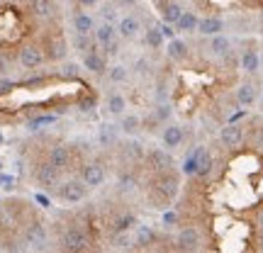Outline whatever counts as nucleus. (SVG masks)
Listing matches in <instances>:
<instances>
[{
  "instance_id": "obj_1",
  "label": "nucleus",
  "mask_w": 263,
  "mask_h": 253,
  "mask_svg": "<svg viewBox=\"0 0 263 253\" xmlns=\"http://www.w3.org/2000/svg\"><path fill=\"white\" fill-rule=\"evenodd\" d=\"M32 180L39 185L42 192H57V188L61 185V173L49 161H37L32 163Z\"/></svg>"
},
{
  "instance_id": "obj_2",
  "label": "nucleus",
  "mask_w": 263,
  "mask_h": 253,
  "mask_svg": "<svg viewBox=\"0 0 263 253\" xmlns=\"http://www.w3.org/2000/svg\"><path fill=\"white\" fill-rule=\"evenodd\" d=\"M180 170H176V166L173 168H166V170H159V173H151V178L146 185H151V188L161 190L163 195H168L171 200H176L180 192Z\"/></svg>"
},
{
  "instance_id": "obj_3",
  "label": "nucleus",
  "mask_w": 263,
  "mask_h": 253,
  "mask_svg": "<svg viewBox=\"0 0 263 253\" xmlns=\"http://www.w3.org/2000/svg\"><path fill=\"white\" fill-rule=\"evenodd\" d=\"M22 239H25V244H27L29 248H34V251H39V253L49 251V231L39 217L29 219L27 224L22 226Z\"/></svg>"
},
{
  "instance_id": "obj_4",
  "label": "nucleus",
  "mask_w": 263,
  "mask_h": 253,
  "mask_svg": "<svg viewBox=\"0 0 263 253\" xmlns=\"http://www.w3.org/2000/svg\"><path fill=\"white\" fill-rule=\"evenodd\" d=\"M15 61H17L25 71H34V68L47 64V54H44V49H42L39 42H29V44H22V47L17 49Z\"/></svg>"
},
{
  "instance_id": "obj_5",
  "label": "nucleus",
  "mask_w": 263,
  "mask_h": 253,
  "mask_svg": "<svg viewBox=\"0 0 263 253\" xmlns=\"http://www.w3.org/2000/svg\"><path fill=\"white\" fill-rule=\"evenodd\" d=\"M39 44H42L44 54H47V61H64L68 56V49H71V44L66 42V37L59 29L57 32H47Z\"/></svg>"
},
{
  "instance_id": "obj_6",
  "label": "nucleus",
  "mask_w": 263,
  "mask_h": 253,
  "mask_svg": "<svg viewBox=\"0 0 263 253\" xmlns=\"http://www.w3.org/2000/svg\"><path fill=\"white\" fill-rule=\"evenodd\" d=\"M57 197L64 205H78V202H83L85 197H88V188H85L83 180L73 176V178L64 180L57 188Z\"/></svg>"
},
{
  "instance_id": "obj_7",
  "label": "nucleus",
  "mask_w": 263,
  "mask_h": 253,
  "mask_svg": "<svg viewBox=\"0 0 263 253\" xmlns=\"http://www.w3.org/2000/svg\"><path fill=\"white\" fill-rule=\"evenodd\" d=\"M81 180L85 183L88 190H98L107 180V168H105V161L103 159H93V161H85L83 168H81Z\"/></svg>"
},
{
  "instance_id": "obj_8",
  "label": "nucleus",
  "mask_w": 263,
  "mask_h": 253,
  "mask_svg": "<svg viewBox=\"0 0 263 253\" xmlns=\"http://www.w3.org/2000/svg\"><path fill=\"white\" fill-rule=\"evenodd\" d=\"M117 153H120V161H122L124 166H144V159H146L144 144L132 139V137L117 144Z\"/></svg>"
},
{
  "instance_id": "obj_9",
  "label": "nucleus",
  "mask_w": 263,
  "mask_h": 253,
  "mask_svg": "<svg viewBox=\"0 0 263 253\" xmlns=\"http://www.w3.org/2000/svg\"><path fill=\"white\" fill-rule=\"evenodd\" d=\"M47 161L59 170V173H68L76 161V151L68 144H54L47 153Z\"/></svg>"
},
{
  "instance_id": "obj_10",
  "label": "nucleus",
  "mask_w": 263,
  "mask_h": 253,
  "mask_svg": "<svg viewBox=\"0 0 263 253\" xmlns=\"http://www.w3.org/2000/svg\"><path fill=\"white\" fill-rule=\"evenodd\" d=\"M144 166L151 170V173H159V170H166V168H173L176 161H173V153L168 149H146V159H144Z\"/></svg>"
},
{
  "instance_id": "obj_11",
  "label": "nucleus",
  "mask_w": 263,
  "mask_h": 253,
  "mask_svg": "<svg viewBox=\"0 0 263 253\" xmlns=\"http://www.w3.org/2000/svg\"><path fill=\"white\" fill-rule=\"evenodd\" d=\"M202 246V234L197 226H183L176 236V248L183 253H197Z\"/></svg>"
},
{
  "instance_id": "obj_12",
  "label": "nucleus",
  "mask_w": 263,
  "mask_h": 253,
  "mask_svg": "<svg viewBox=\"0 0 263 253\" xmlns=\"http://www.w3.org/2000/svg\"><path fill=\"white\" fill-rule=\"evenodd\" d=\"M246 139V127L241 122H227L224 127H222V131H219V141H222V146H227V149H239L241 144H244Z\"/></svg>"
},
{
  "instance_id": "obj_13",
  "label": "nucleus",
  "mask_w": 263,
  "mask_h": 253,
  "mask_svg": "<svg viewBox=\"0 0 263 253\" xmlns=\"http://www.w3.org/2000/svg\"><path fill=\"white\" fill-rule=\"evenodd\" d=\"M27 10L32 12L34 20H42V22H51L57 17V0H29Z\"/></svg>"
},
{
  "instance_id": "obj_14",
  "label": "nucleus",
  "mask_w": 263,
  "mask_h": 253,
  "mask_svg": "<svg viewBox=\"0 0 263 253\" xmlns=\"http://www.w3.org/2000/svg\"><path fill=\"white\" fill-rule=\"evenodd\" d=\"M161 141H163V146L168 151L180 149L183 141H185V129H183L180 124H166L163 131H161Z\"/></svg>"
},
{
  "instance_id": "obj_15",
  "label": "nucleus",
  "mask_w": 263,
  "mask_h": 253,
  "mask_svg": "<svg viewBox=\"0 0 263 253\" xmlns=\"http://www.w3.org/2000/svg\"><path fill=\"white\" fill-rule=\"evenodd\" d=\"M81 61H83V68L85 71H90V73L95 75H105L107 73V56H105L103 51H88L85 56H81Z\"/></svg>"
},
{
  "instance_id": "obj_16",
  "label": "nucleus",
  "mask_w": 263,
  "mask_h": 253,
  "mask_svg": "<svg viewBox=\"0 0 263 253\" xmlns=\"http://www.w3.org/2000/svg\"><path fill=\"white\" fill-rule=\"evenodd\" d=\"M166 54H168V59L173 61V64H185L190 59V47H188V42L185 39H171L168 44H166Z\"/></svg>"
},
{
  "instance_id": "obj_17",
  "label": "nucleus",
  "mask_w": 263,
  "mask_h": 253,
  "mask_svg": "<svg viewBox=\"0 0 263 253\" xmlns=\"http://www.w3.org/2000/svg\"><path fill=\"white\" fill-rule=\"evenodd\" d=\"M224 27H227V22L222 17H217V15L200 17V22H197V32H200L202 37H215V34H222Z\"/></svg>"
},
{
  "instance_id": "obj_18",
  "label": "nucleus",
  "mask_w": 263,
  "mask_h": 253,
  "mask_svg": "<svg viewBox=\"0 0 263 253\" xmlns=\"http://www.w3.org/2000/svg\"><path fill=\"white\" fill-rule=\"evenodd\" d=\"M207 49H210V54L217 56V59H224L227 54H232V51H234V49H232V39L227 37L224 32H222V34H215V37H210Z\"/></svg>"
},
{
  "instance_id": "obj_19",
  "label": "nucleus",
  "mask_w": 263,
  "mask_h": 253,
  "mask_svg": "<svg viewBox=\"0 0 263 253\" xmlns=\"http://www.w3.org/2000/svg\"><path fill=\"white\" fill-rule=\"evenodd\" d=\"M141 32V25L139 20L134 17V15H124V17H120V22H117V34L122 39H137Z\"/></svg>"
},
{
  "instance_id": "obj_20",
  "label": "nucleus",
  "mask_w": 263,
  "mask_h": 253,
  "mask_svg": "<svg viewBox=\"0 0 263 253\" xmlns=\"http://www.w3.org/2000/svg\"><path fill=\"white\" fill-rule=\"evenodd\" d=\"M137 185H139V176L132 170V166L120 168V173H117V190L120 192H134Z\"/></svg>"
},
{
  "instance_id": "obj_21",
  "label": "nucleus",
  "mask_w": 263,
  "mask_h": 253,
  "mask_svg": "<svg viewBox=\"0 0 263 253\" xmlns=\"http://www.w3.org/2000/svg\"><path fill=\"white\" fill-rule=\"evenodd\" d=\"M159 10H161V20H163V22H168V25H173V27H176V22L180 20V15L185 12L176 0H161Z\"/></svg>"
},
{
  "instance_id": "obj_22",
  "label": "nucleus",
  "mask_w": 263,
  "mask_h": 253,
  "mask_svg": "<svg viewBox=\"0 0 263 253\" xmlns=\"http://www.w3.org/2000/svg\"><path fill=\"white\" fill-rule=\"evenodd\" d=\"M95 32V20L83 10L73 12V34H93Z\"/></svg>"
},
{
  "instance_id": "obj_23",
  "label": "nucleus",
  "mask_w": 263,
  "mask_h": 253,
  "mask_svg": "<svg viewBox=\"0 0 263 253\" xmlns=\"http://www.w3.org/2000/svg\"><path fill=\"white\" fill-rule=\"evenodd\" d=\"M105 107L112 117H122L127 112V98H124L120 90H110L107 93V100H105Z\"/></svg>"
},
{
  "instance_id": "obj_24",
  "label": "nucleus",
  "mask_w": 263,
  "mask_h": 253,
  "mask_svg": "<svg viewBox=\"0 0 263 253\" xmlns=\"http://www.w3.org/2000/svg\"><path fill=\"white\" fill-rule=\"evenodd\" d=\"M236 105L239 107H251V105L256 103V98H258V88H256L254 83H241L239 88H236Z\"/></svg>"
},
{
  "instance_id": "obj_25",
  "label": "nucleus",
  "mask_w": 263,
  "mask_h": 253,
  "mask_svg": "<svg viewBox=\"0 0 263 253\" xmlns=\"http://www.w3.org/2000/svg\"><path fill=\"white\" fill-rule=\"evenodd\" d=\"M195 156H197V178H205L210 176V170L215 166V159L207 146H195Z\"/></svg>"
},
{
  "instance_id": "obj_26",
  "label": "nucleus",
  "mask_w": 263,
  "mask_h": 253,
  "mask_svg": "<svg viewBox=\"0 0 263 253\" xmlns=\"http://www.w3.org/2000/svg\"><path fill=\"white\" fill-rule=\"evenodd\" d=\"M146 202H149V207L151 209H159V212H166L171 207V200L168 195H163L161 190H156V188H151V185H146Z\"/></svg>"
},
{
  "instance_id": "obj_27",
  "label": "nucleus",
  "mask_w": 263,
  "mask_h": 253,
  "mask_svg": "<svg viewBox=\"0 0 263 253\" xmlns=\"http://www.w3.org/2000/svg\"><path fill=\"white\" fill-rule=\"evenodd\" d=\"M117 131H120L117 124H100V129H98V141H100V146H105V149L117 146V144H120V141H117Z\"/></svg>"
},
{
  "instance_id": "obj_28",
  "label": "nucleus",
  "mask_w": 263,
  "mask_h": 253,
  "mask_svg": "<svg viewBox=\"0 0 263 253\" xmlns=\"http://www.w3.org/2000/svg\"><path fill=\"white\" fill-rule=\"evenodd\" d=\"M239 64L244 68L249 75L258 73V68H261V56H258V49H244V54L239 59Z\"/></svg>"
},
{
  "instance_id": "obj_29",
  "label": "nucleus",
  "mask_w": 263,
  "mask_h": 253,
  "mask_svg": "<svg viewBox=\"0 0 263 253\" xmlns=\"http://www.w3.org/2000/svg\"><path fill=\"white\" fill-rule=\"evenodd\" d=\"M71 47H73V51H78L81 56H85L88 51H95V49H98V42H95L93 34H73Z\"/></svg>"
},
{
  "instance_id": "obj_30",
  "label": "nucleus",
  "mask_w": 263,
  "mask_h": 253,
  "mask_svg": "<svg viewBox=\"0 0 263 253\" xmlns=\"http://www.w3.org/2000/svg\"><path fill=\"white\" fill-rule=\"evenodd\" d=\"M120 131H122L124 137H134V134H139L141 131V117L139 114H127L124 112L122 117H120Z\"/></svg>"
},
{
  "instance_id": "obj_31",
  "label": "nucleus",
  "mask_w": 263,
  "mask_h": 253,
  "mask_svg": "<svg viewBox=\"0 0 263 253\" xmlns=\"http://www.w3.org/2000/svg\"><path fill=\"white\" fill-rule=\"evenodd\" d=\"M115 39H117V25L103 22L100 27H95V42H98L103 49L107 47V44H112Z\"/></svg>"
},
{
  "instance_id": "obj_32",
  "label": "nucleus",
  "mask_w": 263,
  "mask_h": 253,
  "mask_svg": "<svg viewBox=\"0 0 263 253\" xmlns=\"http://www.w3.org/2000/svg\"><path fill=\"white\" fill-rule=\"evenodd\" d=\"M197 22H200V17H197L193 10H185L183 15H180V20L176 22V32H183V34H193V32H197Z\"/></svg>"
},
{
  "instance_id": "obj_33",
  "label": "nucleus",
  "mask_w": 263,
  "mask_h": 253,
  "mask_svg": "<svg viewBox=\"0 0 263 253\" xmlns=\"http://www.w3.org/2000/svg\"><path fill=\"white\" fill-rule=\"evenodd\" d=\"M156 241V234H154V229L146 224H139L134 229V246H139V248H149L151 244Z\"/></svg>"
},
{
  "instance_id": "obj_34",
  "label": "nucleus",
  "mask_w": 263,
  "mask_h": 253,
  "mask_svg": "<svg viewBox=\"0 0 263 253\" xmlns=\"http://www.w3.org/2000/svg\"><path fill=\"white\" fill-rule=\"evenodd\" d=\"M151 117L159 124H168L171 117H173V105L171 103H156L151 107Z\"/></svg>"
},
{
  "instance_id": "obj_35",
  "label": "nucleus",
  "mask_w": 263,
  "mask_h": 253,
  "mask_svg": "<svg viewBox=\"0 0 263 253\" xmlns=\"http://www.w3.org/2000/svg\"><path fill=\"white\" fill-rule=\"evenodd\" d=\"M54 122H57V114H34V117H29L27 120V129L29 131H39L42 127L54 124Z\"/></svg>"
},
{
  "instance_id": "obj_36",
  "label": "nucleus",
  "mask_w": 263,
  "mask_h": 253,
  "mask_svg": "<svg viewBox=\"0 0 263 253\" xmlns=\"http://www.w3.org/2000/svg\"><path fill=\"white\" fill-rule=\"evenodd\" d=\"M146 44H149L151 49H163V44H166V37L161 34L159 25H154V27L146 29Z\"/></svg>"
},
{
  "instance_id": "obj_37",
  "label": "nucleus",
  "mask_w": 263,
  "mask_h": 253,
  "mask_svg": "<svg viewBox=\"0 0 263 253\" xmlns=\"http://www.w3.org/2000/svg\"><path fill=\"white\" fill-rule=\"evenodd\" d=\"M107 78L112 81V83H127L129 81V71H127V66H112V68H107Z\"/></svg>"
},
{
  "instance_id": "obj_38",
  "label": "nucleus",
  "mask_w": 263,
  "mask_h": 253,
  "mask_svg": "<svg viewBox=\"0 0 263 253\" xmlns=\"http://www.w3.org/2000/svg\"><path fill=\"white\" fill-rule=\"evenodd\" d=\"M180 173H185V176H197V156H195V149H193L188 156H185Z\"/></svg>"
},
{
  "instance_id": "obj_39",
  "label": "nucleus",
  "mask_w": 263,
  "mask_h": 253,
  "mask_svg": "<svg viewBox=\"0 0 263 253\" xmlns=\"http://www.w3.org/2000/svg\"><path fill=\"white\" fill-rule=\"evenodd\" d=\"M12 64H15V56L8 54L5 49H0V75H8L12 71Z\"/></svg>"
},
{
  "instance_id": "obj_40",
  "label": "nucleus",
  "mask_w": 263,
  "mask_h": 253,
  "mask_svg": "<svg viewBox=\"0 0 263 253\" xmlns=\"http://www.w3.org/2000/svg\"><path fill=\"white\" fill-rule=\"evenodd\" d=\"M154 98H156V103H168V100H171V93H168V85H166V81H159V83H156Z\"/></svg>"
},
{
  "instance_id": "obj_41",
  "label": "nucleus",
  "mask_w": 263,
  "mask_h": 253,
  "mask_svg": "<svg viewBox=\"0 0 263 253\" xmlns=\"http://www.w3.org/2000/svg\"><path fill=\"white\" fill-rule=\"evenodd\" d=\"M100 15H103V20L110 22V25L120 22V20H117V15H120V12H117V5H103V12H100Z\"/></svg>"
},
{
  "instance_id": "obj_42",
  "label": "nucleus",
  "mask_w": 263,
  "mask_h": 253,
  "mask_svg": "<svg viewBox=\"0 0 263 253\" xmlns=\"http://www.w3.org/2000/svg\"><path fill=\"white\" fill-rule=\"evenodd\" d=\"M134 73L137 75H149L151 73V64H149V59H137V64H134Z\"/></svg>"
},
{
  "instance_id": "obj_43",
  "label": "nucleus",
  "mask_w": 263,
  "mask_h": 253,
  "mask_svg": "<svg viewBox=\"0 0 263 253\" xmlns=\"http://www.w3.org/2000/svg\"><path fill=\"white\" fill-rule=\"evenodd\" d=\"M112 239V246H117V248H127V246L132 244V234L127 231V234H115L110 236Z\"/></svg>"
},
{
  "instance_id": "obj_44",
  "label": "nucleus",
  "mask_w": 263,
  "mask_h": 253,
  "mask_svg": "<svg viewBox=\"0 0 263 253\" xmlns=\"http://www.w3.org/2000/svg\"><path fill=\"white\" fill-rule=\"evenodd\" d=\"M159 29H161V34L166 37V42H171V39H176V34H178V32H176V27H173V25H168V22H161Z\"/></svg>"
},
{
  "instance_id": "obj_45",
  "label": "nucleus",
  "mask_w": 263,
  "mask_h": 253,
  "mask_svg": "<svg viewBox=\"0 0 263 253\" xmlns=\"http://www.w3.org/2000/svg\"><path fill=\"white\" fill-rule=\"evenodd\" d=\"M258 122H261V127L254 131V137H251V144H254L256 149L263 153V120H258Z\"/></svg>"
},
{
  "instance_id": "obj_46",
  "label": "nucleus",
  "mask_w": 263,
  "mask_h": 253,
  "mask_svg": "<svg viewBox=\"0 0 263 253\" xmlns=\"http://www.w3.org/2000/svg\"><path fill=\"white\" fill-rule=\"evenodd\" d=\"M178 212H168V209H166V212H163V224L166 226H176L178 224Z\"/></svg>"
},
{
  "instance_id": "obj_47",
  "label": "nucleus",
  "mask_w": 263,
  "mask_h": 253,
  "mask_svg": "<svg viewBox=\"0 0 263 253\" xmlns=\"http://www.w3.org/2000/svg\"><path fill=\"white\" fill-rule=\"evenodd\" d=\"M34 202H39V207H44V209L51 207V200H49L47 192H34Z\"/></svg>"
},
{
  "instance_id": "obj_48",
  "label": "nucleus",
  "mask_w": 263,
  "mask_h": 253,
  "mask_svg": "<svg viewBox=\"0 0 263 253\" xmlns=\"http://www.w3.org/2000/svg\"><path fill=\"white\" fill-rule=\"evenodd\" d=\"M100 0H76V5H81V8H95Z\"/></svg>"
},
{
  "instance_id": "obj_49",
  "label": "nucleus",
  "mask_w": 263,
  "mask_h": 253,
  "mask_svg": "<svg viewBox=\"0 0 263 253\" xmlns=\"http://www.w3.org/2000/svg\"><path fill=\"white\" fill-rule=\"evenodd\" d=\"M256 244H258V248L263 251V229H258V231H256Z\"/></svg>"
},
{
  "instance_id": "obj_50",
  "label": "nucleus",
  "mask_w": 263,
  "mask_h": 253,
  "mask_svg": "<svg viewBox=\"0 0 263 253\" xmlns=\"http://www.w3.org/2000/svg\"><path fill=\"white\" fill-rule=\"evenodd\" d=\"M256 224H258V229H263V209H261V215H258V219H256Z\"/></svg>"
},
{
  "instance_id": "obj_51",
  "label": "nucleus",
  "mask_w": 263,
  "mask_h": 253,
  "mask_svg": "<svg viewBox=\"0 0 263 253\" xmlns=\"http://www.w3.org/2000/svg\"><path fill=\"white\" fill-rule=\"evenodd\" d=\"M3 141H5V137H3V134H0V144H3Z\"/></svg>"
},
{
  "instance_id": "obj_52",
  "label": "nucleus",
  "mask_w": 263,
  "mask_h": 253,
  "mask_svg": "<svg viewBox=\"0 0 263 253\" xmlns=\"http://www.w3.org/2000/svg\"><path fill=\"white\" fill-rule=\"evenodd\" d=\"M0 170H3V163H0Z\"/></svg>"
},
{
  "instance_id": "obj_53",
  "label": "nucleus",
  "mask_w": 263,
  "mask_h": 253,
  "mask_svg": "<svg viewBox=\"0 0 263 253\" xmlns=\"http://www.w3.org/2000/svg\"><path fill=\"white\" fill-rule=\"evenodd\" d=\"M0 205H3V202H0Z\"/></svg>"
}]
</instances>
